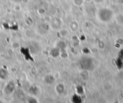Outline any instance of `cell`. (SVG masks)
Segmentation results:
<instances>
[{
  "mask_svg": "<svg viewBox=\"0 0 123 103\" xmlns=\"http://www.w3.org/2000/svg\"><path fill=\"white\" fill-rule=\"evenodd\" d=\"M94 1L95 3H98H98H103L104 0H94Z\"/></svg>",
  "mask_w": 123,
  "mask_h": 103,
  "instance_id": "cell-12",
  "label": "cell"
},
{
  "mask_svg": "<svg viewBox=\"0 0 123 103\" xmlns=\"http://www.w3.org/2000/svg\"><path fill=\"white\" fill-rule=\"evenodd\" d=\"M37 12L39 15H44L46 13V10L43 8H39L37 10Z\"/></svg>",
  "mask_w": 123,
  "mask_h": 103,
  "instance_id": "cell-11",
  "label": "cell"
},
{
  "mask_svg": "<svg viewBox=\"0 0 123 103\" xmlns=\"http://www.w3.org/2000/svg\"><path fill=\"white\" fill-rule=\"evenodd\" d=\"M89 77V73L87 72V70L84 69L83 71H82L80 73V77L83 80L86 81V80H88Z\"/></svg>",
  "mask_w": 123,
  "mask_h": 103,
  "instance_id": "cell-5",
  "label": "cell"
},
{
  "mask_svg": "<svg viewBox=\"0 0 123 103\" xmlns=\"http://www.w3.org/2000/svg\"><path fill=\"white\" fill-rule=\"evenodd\" d=\"M74 4L77 6H81L83 4L84 0H74Z\"/></svg>",
  "mask_w": 123,
  "mask_h": 103,
  "instance_id": "cell-9",
  "label": "cell"
},
{
  "mask_svg": "<svg viewBox=\"0 0 123 103\" xmlns=\"http://www.w3.org/2000/svg\"><path fill=\"white\" fill-rule=\"evenodd\" d=\"M50 54L53 57H57L60 55V49H59V48H57V47L53 48V49H51V50Z\"/></svg>",
  "mask_w": 123,
  "mask_h": 103,
  "instance_id": "cell-4",
  "label": "cell"
},
{
  "mask_svg": "<svg viewBox=\"0 0 123 103\" xmlns=\"http://www.w3.org/2000/svg\"><path fill=\"white\" fill-rule=\"evenodd\" d=\"M69 32L66 29H62L60 31V34L62 37H65L68 34Z\"/></svg>",
  "mask_w": 123,
  "mask_h": 103,
  "instance_id": "cell-10",
  "label": "cell"
},
{
  "mask_svg": "<svg viewBox=\"0 0 123 103\" xmlns=\"http://www.w3.org/2000/svg\"><path fill=\"white\" fill-rule=\"evenodd\" d=\"M55 90L57 93L59 95H62L63 93L65 91V87L63 83H58L55 87Z\"/></svg>",
  "mask_w": 123,
  "mask_h": 103,
  "instance_id": "cell-2",
  "label": "cell"
},
{
  "mask_svg": "<svg viewBox=\"0 0 123 103\" xmlns=\"http://www.w3.org/2000/svg\"><path fill=\"white\" fill-rule=\"evenodd\" d=\"M71 29L73 31H76L78 28V24L76 22H73L70 25Z\"/></svg>",
  "mask_w": 123,
  "mask_h": 103,
  "instance_id": "cell-7",
  "label": "cell"
},
{
  "mask_svg": "<svg viewBox=\"0 0 123 103\" xmlns=\"http://www.w3.org/2000/svg\"><path fill=\"white\" fill-rule=\"evenodd\" d=\"M57 47L59 48L60 49H63L66 48V43L63 41H59L57 44Z\"/></svg>",
  "mask_w": 123,
  "mask_h": 103,
  "instance_id": "cell-6",
  "label": "cell"
},
{
  "mask_svg": "<svg viewBox=\"0 0 123 103\" xmlns=\"http://www.w3.org/2000/svg\"><path fill=\"white\" fill-rule=\"evenodd\" d=\"M98 16L100 21L104 22H107L111 21L113 16V12L108 8H102L99 10Z\"/></svg>",
  "mask_w": 123,
  "mask_h": 103,
  "instance_id": "cell-1",
  "label": "cell"
},
{
  "mask_svg": "<svg viewBox=\"0 0 123 103\" xmlns=\"http://www.w3.org/2000/svg\"><path fill=\"white\" fill-rule=\"evenodd\" d=\"M117 21L119 24H123V15L120 14L117 16Z\"/></svg>",
  "mask_w": 123,
  "mask_h": 103,
  "instance_id": "cell-8",
  "label": "cell"
},
{
  "mask_svg": "<svg viewBox=\"0 0 123 103\" xmlns=\"http://www.w3.org/2000/svg\"><path fill=\"white\" fill-rule=\"evenodd\" d=\"M86 1H91V0H86Z\"/></svg>",
  "mask_w": 123,
  "mask_h": 103,
  "instance_id": "cell-13",
  "label": "cell"
},
{
  "mask_svg": "<svg viewBox=\"0 0 123 103\" xmlns=\"http://www.w3.org/2000/svg\"><path fill=\"white\" fill-rule=\"evenodd\" d=\"M44 81L47 85H53L54 83L55 80H54V78L53 75H48L45 77Z\"/></svg>",
  "mask_w": 123,
  "mask_h": 103,
  "instance_id": "cell-3",
  "label": "cell"
}]
</instances>
